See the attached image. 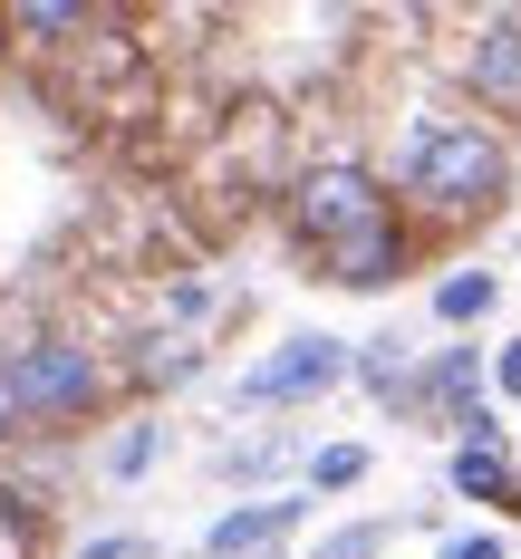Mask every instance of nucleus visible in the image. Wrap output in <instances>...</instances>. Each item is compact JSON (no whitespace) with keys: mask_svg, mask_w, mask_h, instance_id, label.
Returning <instances> with one entry per match:
<instances>
[{"mask_svg":"<svg viewBox=\"0 0 521 559\" xmlns=\"http://www.w3.org/2000/svg\"><path fill=\"white\" fill-rule=\"evenodd\" d=\"M396 183L425 223H483L502 203V183H512V155H502L493 126L425 116V126H405V145H396Z\"/></svg>","mask_w":521,"mask_h":559,"instance_id":"nucleus-1","label":"nucleus"},{"mask_svg":"<svg viewBox=\"0 0 521 559\" xmlns=\"http://www.w3.org/2000/svg\"><path fill=\"white\" fill-rule=\"evenodd\" d=\"M396 223V203H387V183L367 165H309L299 183H289V231H299V251H339V241H357V231Z\"/></svg>","mask_w":521,"mask_h":559,"instance_id":"nucleus-2","label":"nucleus"},{"mask_svg":"<svg viewBox=\"0 0 521 559\" xmlns=\"http://www.w3.org/2000/svg\"><path fill=\"white\" fill-rule=\"evenodd\" d=\"M10 377H20V415L29 425H78L107 395V357L87 337H29V347H10Z\"/></svg>","mask_w":521,"mask_h":559,"instance_id":"nucleus-3","label":"nucleus"},{"mask_svg":"<svg viewBox=\"0 0 521 559\" xmlns=\"http://www.w3.org/2000/svg\"><path fill=\"white\" fill-rule=\"evenodd\" d=\"M357 367L339 337H281L261 367H241V405H309V395H329Z\"/></svg>","mask_w":521,"mask_h":559,"instance_id":"nucleus-4","label":"nucleus"},{"mask_svg":"<svg viewBox=\"0 0 521 559\" xmlns=\"http://www.w3.org/2000/svg\"><path fill=\"white\" fill-rule=\"evenodd\" d=\"M463 87L493 116H521V10H483L463 39Z\"/></svg>","mask_w":521,"mask_h":559,"instance_id":"nucleus-5","label":"nucleus"},{"mask_svg":"<svg viewBox=\"0 0 521 559\" xmlns=\"http://www.w3.org/2000/svg\"><path fill=\"white\" fill-rule=\"evenodd\" d=\"M415 261V241H405V223H377V231H357V241H339L319 271L339 280V289H387V280Z\"/></svg>","mask_w":521,"mask_h":559,"instance_id":"nucleus-6","label":"nucleus"},{"mask_svg":"<svg viewBox=\"0 0 521 559\" xmlns=\"http://www.w3.org/2000/svg\"><path fill=\"white\" fill-rule=\"evenodd\" d=\"M299 511H309V502H251V511H223V521L203 531V550H213V559L271 550V540H281V531H289V521H299Z\"/></svg>","mask_w":521,"mask_h":559,"instance_id":"nucleus-7","label":"nucleus"},{"mask_svg":"<svg viewBox=\"0 0 521 559\" xmlns=\"http://www.w3.org/2000/svg\"><path fill=\"white\" fill-rule=\"evenodd\" d=\"M87 29H107V10H78V0H20L10 10V39H29V49H68Z\"/></svg>","mask_w":521,"mask_h":559,"instance_id":"nucleus-8","label":"nucleus"},{"mask_svg":"<svg viewBox=\"0 0 521 559\" xmlns=\"http://www.w3.org/2000/svg\"><path fill=\"white\" fill-rule=\"evenodd\" d=\"M454 492H473V502H502V511H521V473L502 463V444H463V453H454Z\"/></svg>","mask_w":521,"mask_h":559,"instance_id":"nucleus-9","label":"nucleus"},{"mask_svg":"<svg viewBox=\"0 0 521 559\" xmlns=\"http://www.w3.org/2000/svg\"><path fill=\"white\" fill-rule=\"evenodd\" d=\"M483 309H493V271H454L445 289H435V319H454V329L483 319Z\"/></svg>","mask_w":521,"mask_h":559,"instance_id":"nucleus-10","label":"nucleus"},{"mask_svg":"<svg viewBox=\"0 0 521 559\" xmlns=\"http://www.w3.org/2000/svg\"><path fill=\"white\" fill-rule=\"evenodd\" d=\"M193 367H203V357H193L183 337H145V357H135V377H145V386H183Z\"/></svg>","mask_w":521,"mask_h":559,"instance_id":"nucleus-11","label":"nucleus"},{"mask_svg":"<svg viewBox=\"0 0 521 559\" xmlns=\"http://www.w3.org/2000/svg\"><path fill=\"white\" fill-rule=\"evenodd\" d=\"M357 377H367L377 395H396V405H405V337H367V357H357Z\"/></svg>","mask_w":521,"mask_h":559,"instance_id":"nucleus-12","label":"nucleus"},{"mask_svg":"<svg viewBox=\"0 0 521 559\" xmlns=\"http://www.w3.org/2000/svg\"><path fill=\"white\" fill-rule=\"evenodd\" d=\"M309 483H319V492H347V483H367V444H329V453H309Z\"/></svg>","mask_w":521,"mask_h":559,"instance_id":"nucleus-13","label":"nucleus"},{"mask_svg":"<svg viewBox=\"0 0 521 559\" xmlns=\"http://www.w3.org/2000/svg\"><path fill=\"white\" fill-rule=\"evenodd\" d=\"M387 540H396V521H357V531H339V540H319L309 559H387Z\"/></svg>","mask_w":521,"mask_h":559,"instance_id":"nucleus-14","label":"nucleus"},{"mask_svg":"<svg viewBox=\"0 0 521 559\" xmlns=\"http://www.w3.org/2000/svg\"><path fill=\"white\" fill-rule=\"evenodd\" d=\"M145 463H155V425H126L116 435V473H145Z\"/></svg>","mask_w":521,"mask_h":559,"instance_id":"nucleus-15","label":"nucleus"},{"mask_svg":"<svg viewBox=\"0 0 521 559\" xmlns=\"http://www.w3.org/2000/svg\"><path fill=\"white\" fill-rule=\"evenodd\" d=\"M493 386H502V395H521V337L502 347V357H493Z\"/></svg>","mask_w":521,"mask_h":559,"instance_id":"nucleus-16","label":"nucleus"},{"mask_svg":"<svg viewBox=\"0 0 521 559\" xmlns=\"http://www.w3.org/2000/svg\"><path fill=\"white\" fill-rule=\"evenodd\" d=\"M445 559H502V540H493V531H473V540H445Z\"/></svg>","mask_w":521,"mask_h":559,"instance_id":"nucleus-17","label":"nucleus"},{"mask_svg":"<svg viewBox=\"0 0 521 559\" xmlns=\"http://www.w3.org/2000/svg\"><path fill=\"white\" fill-rule=\"evenodd\" d=\"M87 559H145V540H97Z\"/></svg>","mask_w":521,"mask_h":559,"instance_id":"nucleus-18","label":"nucleus"},{"mask_svg":"<svg viewBox=\"0 0 521 559\" xmlns=\"http://www.w3.org/2000/svg\"><path fill=\"white\" fill-rule=\"evenodd\" d=\"M0 29H10V10H0Z\"/></svg>","mask_w":521,"mask_h":559,"instance_id":"nucleus-19","label":"nucleus"}]
</instances>
